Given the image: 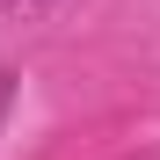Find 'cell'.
Masks as SVG:
<instances>
[{
    "mask_svg": "<svg viewBox=\"0 0 160 160\" xmlns=\"http://www.w3.org/2000/svg\"><path fill=\"white\" fill-rule=\"evenodd\" d=\"M15 8H44V0H0V15H15Z\"/></svg>",
    "mask_w": 160,
    "mask_h": 160,
    "instance_id": "1",
    "label": "cell"
}]
</instances>
